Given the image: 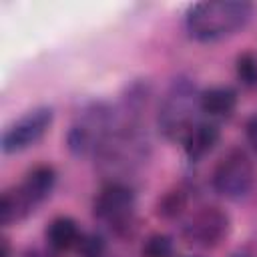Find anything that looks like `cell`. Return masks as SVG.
<instances>
[{
	"mask_svg": "<svg viewBox=\"0 0 257 257\" xmlns=\"http://www.w3.org/2000/svg\"><path fill=\"white\" fill-rule=\"evenodd\" d=\"M255 183V165L245 149H229L217 163L211 185L217 195L229 201L245 199Z\"/></svg>",
	"mask_w": 257,
	"mask_h": 257,
	"instance_id": "277c9868",
	"label": "cell"
},
{
	"mask_svg": "<svg viewBox=\"0 0 257 257\" xmlns=\"http://www.w3.org/2000/svg\"><path fill=\"white\" fill-rule=\"evenodd\" d=\"M253 10L247 0H203L187 10L185 30L197 42H219L243 30Z\"/></svg>",
	"mask_w": 257,
	"mask_h": 257,
	"instance_id": "6da1fadb",
	"label": "cell"
},
{
	"mask_svg": "<svg viewBox=\"0 0 257 257\" xmlns=\"http://www.w3.org/2000/svg\"><path fill=\"white\" fill-rule=\"evenodd\" d=\"M76 251L80 257H102L106 251V241L98 233H86V235H80Z\"/></svg>",
	"mask_w": 257,
	"mask_h": 257,
	"instance_id": "9a60e30c",
	"label": "cell"
},
{
	"mask_svg": "<svg viewBox=\"0 0 257 257\" xmlns=\"http://www.w3.org/2000/svg\"><path fill=\"white\" fill-rule=\"evenodd\" d=\"M34 209H36V205L24 195L20 185L10 187L0 197V223H2V227L16 225V223L24 221L26 217H30Z\"/></svg>",
	"mask_w": 257,
	"mask_h": 257,
	"instance_id": "30bf717a",
	"label": "cell"
},
{
	"mask_svg": "<svg viewBox=\"0 0 257 257\" xmlns=\"http://www.w3.org/2000/svg\"><path fill=\"white\" fill-rule=\"evenodd\" d=\"M0 257H12V247L6 237L0 239Z\"/></svg>",
	"mask_w": 257,
	"mask_h": 257,
	"instance_id": "ac0fdd59",
	"label": "cell"
},
{
	"mask_svg": "<svg viewBox=\"0 0 257 257\" xmlns=\"http://www.w3.org/2000/svg\"><path fill=\"white\" fill-rule=\"evenodd\" d=\"M219 139H221V128L215 120H197L183 139V149L187 159L191 163H199L215 149Z\"/></svg>",
	"mask_w": 257,
	"mask_h": 257,
	"instance_id": "52a82bcc",
	"label": "cell"
},
{
	"mask_svg": "<svg viewBox=\"0 0 257 257\" xmlns=\"http://www.w3.org/2000/svg\"><path fill=\"white\" fill-rule=\"evenodd\" d=\"M137 195L128 183L108 181L96 193L92 215L116 237H131L137 229Z\"/></svg>",
	"mask_w": 257,
	"mask_h": 257,
	"instance_id": "3957f363",
	"label": "cell"
},
{
	"mask_svg": "<svg viewBox=\"0 0 257 257\" xmlns=\"http://www.w3.org/2000/svg\"><path fill=\"white\" fill-rule=\"evenodd\" d=\"M235 74L243 86H257V56L253 52H241L235 60Z\"/></svg>",
	"mask_w": 257,
	"mask_h": 257,
	"instance_id": "5bb4252c",
	"label": "cell"
},
{
	"mask_svg": "<svg viewBox=\"0 0 257 257\" xmlns=\"http://www.w3.org/2000/svg\"><path fill=\"white\" fill-rule=\"evenodd\" d=\"M20 257H58V253L46 245V247H28L22 251Z\"/></svg>",
	"mask_w": 257,
	"mask_h": 257,
	"instance_id": "e0dca14e",
	"label": "cell"
},
{
	"mask_svg": "<svg viewBox=\"0 0 257 257\" xmlns=\"http://www.w3.org/2000/svg\"><path fill=\"white\" fill-rule=\"evenodd\" d=\"M187 205H189L187 191L177 187V189H171V191L163 193L157 199L155 213H157V217H161L165 221H173V219H179L187 211Z\"/></svg>",
	"mask_w": 257,
	"mask_h": 257,
	"instance_id": "7c38bea8",
	"label": "cell"
},
{
	"mask_svg": "<svg viewBox=\"0 0 257 257\" xmlns=\"http://www.w3.org/2000/svg\"><path fill=\"white\" fill-rule=\"evenodd\" d=\"M56 179H58V175L52 165H36L26 173L24 181L20 183V189L38 207L52 195V191L56 187Z\"/></svg>",
	"mask_w": 257,
	"mask_h": 257,
	"instance_id": "9c48e42d",
	"label": "cell"
},
{
	"mask_svg": "<svg viewBox=\"0 0 257 257\" xmlns=\"http://www.w3.org/2000/svg\"><path fill=\"white\" fill-rule=\"evenodd\" d=\"M80 229H78V223L68 217V215H60L56 219H52L46 227V245L50 249H54L56 253H62V251H68L72 247L78 245L80 241Z\"/></svg>",
	"mask_w": 257,
	"mask_h": 257,
	"instance_id": "8fae6325",
	"label": "cell"
},
{
	"mask_svg": "<svg viewBox=\"0 0 257 257\" xmlns=\"http://www.w3.org/2000/svg\"><path fill=\"white\" fill-rule=\"evenodd\" d=\"M237 92L231 86H211L199 94V110L209 118L231 116L237 108Z\"/></svg>",
	"mask_w": 257,
	"mask_h": 257,
	"instance_id": "ba28073f",
	"label": "cell"
},
{
	"mask_svg": "<svg viewBox=\"0 0 257 257\" xmlns=\"http://www.w3.org/2000/svg\"><path fill=\"white\" fill-rule=\"evenodd\" d=\"M231 257H251V255H247V253H235V255H231Z\"/></svg>",
	"mask_w": 257,
	"mask_h": 257,
	"instance_id": "d6986e66",
	"label": "cell"
},
{
	"mask_svg": "<svg viewBox=\"0 0 257 257\" xmlns=\"http://www.w3.org/2000/svg\"><path fill=\"white\" fill-rule=\"evenodd\" d=\"M199 90L195 82L187 76H177L167 86L159 110L157 128L169 143H183L191 126L197 122L195 114L199 110Z\"/></svg>",
	"mask_w": 257,
	"mask_h": 257,
	"instance_id": "7a4b0ae2",
	"label": "cell"
},
{
	"mask_svg": "<svg viewBox=\"0 0 257 257\" xmlns=\"http://www.w3.org/2000/svg\"><path fill=\"white\" fill-rule=\"evenodd\" d=\"M52 122H54V108L48 104L34 106L32 110L24 112L20 118H16L12 124L4 128L0 139L2 153L14 155L30 149L50 131Z\"/></svg>",
	"mask_w": 257,
	"mask_h": 257,
	"instance_id": "5b68a950",
	"label": "cell"
},
{
	"mask_svg": "<svg viewBox=\"0 0 257 257\" xmlns=\"http://www.w3.org/2000/svg\"><path fill=\"white\" fill-rule=\"evenodd\" d=\"M245 137H247V143L251 145V149L257 153V114H253L247 124H245Z\"/></svg>",
	"mask_w": 257,
	"mask_h": 257,
	"instance_id": "2e32d148",
	"label": "cell"
},
{
	"mask_svg": "<svg viewBox=\"0 0 257 257\" xmlns=\"http://www.w3.org/2000/svg\"><path fill=\"white\" fill-rule=\"evenodd\" d=\"M141 257H175V241L167 233H153L141 247Z\"/></svg>",
	"mask_w": 257,
	"mask_h": 257,
	"instance_id": "4fadbf2b",
	"label": "cell"
},
{
	"mask_svg": "<svg viewBox=\"0 0 257 257\" xmlns=\"http://www.w3.org/2000/svg\"><path fill=\"white\" fill-rule=\"evenodd\" d=\"M231 233V217L221 207L209 205L193 213V217L183 225L181 235L189 245L201 249L219 247Z\"/></svg>",
	"mask_w": 257,
	"mask_h": 257,
	"instance_id": "8992f818",
	"label": "cell"
}]
</instances>
